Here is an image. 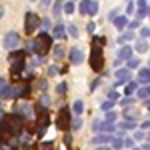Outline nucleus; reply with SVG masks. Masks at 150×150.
Returning a JSON list of instances; mask_svg holds the SVG:
<instances>
[{"label": "nucleus", "instance_id": "f257e3e1", "mask_svg": "<svg viewBox=\"0 0 150 150\" xmlns=\"http://www.w3.org/2000/svg\"><path fill=\"white\" fill-rule=\"evenodd\" d=\"M22 128H24V118L20 114L12 112V114H8V118L2 116V130H4V132H8L12 136H18Z\"/></svg>", "mask_w": 150, "mask_h": 150}, {"label": "nucleus", "instance_id": "f03ea898", "mask_svg": "<svg viewBox=\"0 0 150 150\" xmlns=\"http://www.w3.org/2000/svg\"><path fill=\"white\" fill-rule=\"evenodd\" d=\"M30 50L34 52L36 56H44L48 50H52V36L48 34V32H40V34L36 36L34 40H32V44H30Z\"/></svg>", "mask_w": 150, "mask_h": 150}, {"label": "nucleus", "instance_id": "7ed1b4c3", "mask_svg": "<svg viewBox=\"0 0 150 150\" xmlns=\"http://www.w3.org/2000/svg\"><path fill=\"white\" fill-rule=\"evenodd\" d=\"M72 108H68V106H62L60 108V112L56 114V128H60V130H64L66 134H68V130L72 128Z\"/></svg>", "mask_w": 150, "mask_h": 150}, {"label": "nucleus", "instance_id": "20e7f679", "mask_svg": "<svg viewBox=\"0 0 150 150\" xmlns=\"http://www.w3.org/2000/svg\"><path fill=\"white\" fill-rule=\"evenodd\" d=\"M90 68L94 72H100L104 68V56H102V48L92 42V52H90Z\"/></svg>", "mask_w": 150, "mask_h": 150}, {"label": "nucleus", "instance_id": "39448f33", "mask_svg": "<svg viewBox=\"0 0 150 150\" xmlns=\"http://www.w3.org/2000/svg\"><path fill=\"white\" fill-rule=\"evenodd\" d=\"M38 26H40V18L34 12H26V16H24V32L26 34H34V30Z\"/></svg>", "mask_w": 150, "mask_h": 150}, {"label": "nucleus", "instance_id": "423d86ee", "mask_svg": "<svg viewBox=\"0 0 150 150\" xmlns=\"http://www.w3.org/2000/svg\"><path fill=\"white\" fill-rule=\"evenodd\" d=\"M18 42H20V36L16 34V32H6L4 34V40H2V44L6 50H12V48L18 46Z\"/></svg>", "mask_w": 150, "mask_h": 150}, {"label": "nucleus", "instance_id": "0eeeda50", "mask_svg": "<svg viewBox=\"0 0 150 150\" xmlns=\"http://www.w3.org/2000/svg\"><path fill=\"white\" fill-rule=\"evenodd\" d=\"M116 86H120V84H124V82H132V74H130V70L128 68H118L116 70Z\"/></svg>", "mask_w": 150, "mask_h": 150}, {"label": "nucleus", "instance_id": "6e6552de", "mask_svg": "<svg viewBox=\"0 0 150 150\" xmlns=\"http://www.w3.org/2000/svg\"><path fill=\"white\" fill-rule=\"evenodd\" d=\"M24 68H26V62H24V58H20V60H14L10 66V74L16 78V76H20L24 72Z\"/></svg>", "mask_w": 150, "mask_h": 150}, {"label": "nucleus", "instance_id": "1a4fd4ad", "mask_svg": "<svg viewBox=\"0 0 150 150\" xmlns=\"http://www.w3.org/2000/svg\"><path fill=\"white\" fill-rule=\"evenodd\" d=\"M68 60L72 64H82L84 62V52H82L80 48H72L68 52Z\"/></svg>", "mask_w": 150, "mask_h": 150}, {"label": "nucleus", "instance_id": "9d476101", "mask_svg": "<svg viewBox=\"0 0 150 150\" xmlns=\"http://www.w3.org/2000/svg\"><path fill=\"white\" fill-rule=\"evenodd\" d=\"M116 60H118V62H122V60H126V62H128V60H132V48L124 44V46L118 50V54H116Z\"/></svg>", "mask_w": 150, "mask_h": 150}, {"label": "nucleus", "instance_id": "9b49d317", "mask_svg": "<svg viewBox=\"0 0 150 150\" xmlns=\"http://www.w3.org/2000/svg\"><path fill=\"white\" fill-rule=\"evenodd\" d=\"M108 142H110V144L114 142V138H112L110 134H98V136L92 138V144H108Z\"/></svg>", "mask_w": 150, "mask_h": 150}, {"label": "nucleus", "instance_id": "f8f14e48", "mask_svg": "<svg viewBox=\"0 0 150 150\" xmlns=\"http://www.w3.org/2000/svg\"><path fill=\"white\" fill-rule=\"evenodd\" d=\"M82 112H84V102L82 100H74L72 102V114L76 116V118H80Z\"/></svg>", "mask_w": 150, "mask_h": 150}, {"label": "nucleus", "instance_id": "ddd939ff", "mask_svg": "<svg viewBox=\"0 0 150 150\" xmlns=\"http://www.w3.org/2000/svg\"><path fill=\"white\" fill-rule=\"evenodd\" d=\"M66 36V28L62 26V22H56L54 30H52V38H64Z\"/></svg>", "mask_w": 150, "mask_h": 150}, {"label": "nucleus", "instance_id": "4468645a", "mask_svg": "<svg viewBox=\"0 0 150 150\" xmlns=\"http://www.w3.org/2000/svg\"><path fill=\"white\" fill-rule=\"evenodd\" d=\"M0 86H2V100H6V98H10L12 94V90H10V86H8V82L4 80V78H2V80H0Z\"/></svg>", "mask_w": 150, "mask_h": 150}, {"label": "nucleus", "instance_id": "2eb2a0df", "mask_svg": "<svg viewBox=\"0 0 150 150\" xmlns=\"http://www.w3.org/2000/svg\"><path fill=\"white\" fill-rule=\"evenodd\" d=\"M128 24H130V22H128V18H126V16H116V18H114V26L118 28V30L126 28Z\"/></svg>", "mask_w": 150, "mask_h": 150}, {"label": "nucleus", "instance_id": "dca6fc26", "mask_svg": "<svg viewBox=\"0 0 150 150\" xmlns=\"http://www.w3.org/2000/svg\"><path fill=\"white\" fill-rule=\"evenodd\" d=\"M138 82H150V68L138 70Z\"/></svg>", "mask_w": 150, "mask_h": 150}, {"label": "nucleus", "instance_id": "f3484780", "mask_svg": "<svg viewBox=\"0 0 150 150\" xmlns=\"http://www.w3.org/2000/svg\"><path fill=\"white\" fill-rule=\"evenodd\" d=\"M132 38H136V36L132 34V32H124L122 36H118V44H124V42H128V40H132Z\"/></svg>", "mask_w": 150, "mask_h": 150}, {"label": "nucleus", "instance_id": "a211bd4d", "mask_svg": "<svg viewBox=\"0 0 150 150\" xmlns=\"http://www.w3.org/2000/svg\"><path fill=\"white\" fill-rule=\"evenodd\" d=\"M134 92H136V82H128L126 88H124V94H126V96H132Z\"/></svg>", "mask_w": 150, "mask_h": 150}, {"label": "nucleus", "instance_id": "6ab92c4d", "mask_svg": "<svg viewBox=\"0 0 150 150\" xmlns=\"http://www.w3.org/2000/svg\"><path fill=\"white\" fill-rule=\"evenodd\" d=\"M136 50H138L140 54H142V52H148V44H146V40H136Z\"/></svg>", "mask_w": 150, "mask_h": 150}, {"label": "nucleus", "instance_id": "aec40b11", "mask_svg": "<svg viewBox=\"0 0 150 150\" xmlns=\"http://www.w3.org/2000/svg\"><path fill=\"white\" fill-rule=\"evenodd\" d=\"M64 10V4H62V2H56V4H54V6H52V12H54V16H60V12Z\"/></svg>", "mask_w": 150, "mask_h": 150}, {"label": "nucleus", "instance_id": "412c9836", "mask_svg": "<svg viewBox=\"0 0 150 150\" xmlns=\"http://www.w3.org/2000/svg\"><path fill=\"white\" fill-rule=\"evenodd\" d=\"M96 12H98V2H90V6H88V16H96Z\"/></svg>", "mask_w": 150, "mask_h": 150}, {"label": "nucleus", "instance_id": "4be33fe9", "mask_svg": "<svg viewBox=\"0 0 150 150\" xmlns=\"http://www.w3.org/2000/svg\"><path fill=\"white\" fill-rule=\"evenodd\" d=\"M8 58H10V60H20V58H24V52L14 50V52H10V54H8Z\"/></svg>", "mask_w": 150, "mask_h": 150}, {"label": "nucleus", "instance_id": "5701e85b", "mask_svg": "<svg viewBox=\"0 0 150 150\" xmlns=\"http://www.w3.org/2000/svg\"><path fill=\"white\" fill-rule=\"evenodd\" d=\"M74 10H76L74 2H64V12H66V14H72Z\"/></svg>", "mask_w": 150, "mask_h": 150}, {"label": "nucleus", "instance_id": "b1692460", "mask_svg": "<svg viewBox=\"0 0 150 150\" xmlns=\"http://www.w3.org/2000/svg\"><path fill=\"white\" fill-rule=\"evenodd\" d=\"M116 120V112H106V116H104V122H108V124H112Z\"/></svg>", "mask_w": 150, "mask_h": 150}, {"label": "nucleus", "instance_id": "393cba45", "mask_svg": "<svg viewBox=\"0 0 150 150\" xmlns=\"http://www.w3.org/2000/svg\"><path fill=\"white\" fill-rule=\"evenodd\" d=\"M112 106H114V102H112V100H106V102H102V106H100V108H102V110H106V112H112Z\"/></svg>", "mask_w": 150, "mask_h": 150}, {"label": "nucleus", "instance_id": "a878e982", "mask_svg": "<svg viewBox=\"0 0 150 150\" xmlns=\"http://www.w3.org/2000/svg\"><path fill=\"white\" fill-rule=\"evenodd\" d=\"M122 146H124V140H122V138H114V142H112V148H114V150H120Z\"/></svg>", "mask_w": 150, "mask_h": 150}, {"label": "nucleus", "instance_id": "bb28decb", "mask_svg": "<svg viewBox=\"0 0 150 150\" xmlns=\"http://www.w3.org/2000/svg\"><path fill=\"white\" fill-rule=\"evenodd\" d=\"M126 64H128V66H126L128 70H130V68H136V66H140V60H138V58H132V60H128Z\"/></svg>", "mask_w": 150, "mask_h": 150}, {"label": "nucleus", "instance_id": "cd10ccee", "mask_svg": "<svg viewBox=\"0 0 150 150\" xmlns=\"http://www.w3.org/2000/svg\"><path fill=\"white\" fill-rule=\"evenodd\" d=\"M150 96V86L148 88H140L138 90V98H148Z\"/></svg>", "mask_w": 150, "mask_h": 150}, {"label": "nucleus", "instance_id": "c85d7f7f", "mask_svg": "<svg viewBox=\"0 0 150 150\" xmlns=\"http://www.w3.org/2000/svg\"><path fill=\"white\" fill-rule=\"evenodd\" d=\"M140 36H142L144 40H148V38H150V28H148V26H144V28H140Z\"/></svg>", "mask_w": 150, "mask_h": 150}, {"label": "nucleus", "instance_id": "c756f323", "mask_svg": "<svg viewBox=\"0 0 150 150\" xmlns=\"http://www.w3.org/2000/svg\"><path fill=\"white\" fill-rule=\"evenodd\" d=\"M148 12H150V8H140V10L136 12V20H140V18H144V16H146Z\"/></svg>", "mask_w": 150, "mask_h": 150}, {"label": "nucleus", "instance_id": "7c9ffc66", "mask_svg": "<svg viewBox=\"0 0 150 150\" xmlns=\"http://www.w3.org/2000/svg\"><path fill=\"white\" fill-rule=\"evenodd\" d=\"M66 32H68L70 36H78V28H76V26H74V24H70L68 28H66Z\"/></svg>", "mask_w": 150, "mask_h": 150}, {"label": "nucleus", "instance_id": "2f4dec72", "mask_svg": "<svg viewBox=\"0 0 150 150\" xmlns=\"http://www.w3.org/2000/svg\"><path fill=\"white\" fill-rule=\"evenodd\" d=\"M134 126H136V122H134V120H128V122H122V124H120V128H124V130L134 128Z\"/></svg>", "mask_w": 150, "mask_h": 150}, {"label": "nucleus", "instance_id": "473e14b6", "mask_svg": "<svg viewBox=\"0 0 150 150\" xmlns=\"http://www.w3.org/2000/svg\"><path fill=\"white\" fill-rule=\"evenodd\" d=\"M80 126H82V120H80V118H76V116H74V120H72V130H78Z\"/></svg>", "mask_w": 150, "mask_h": 150}, {"label": "nucleus", "instance_id": "72a5a7b5", "mask_svg": "<svg viewBox=\"0 0 150 150\" xmlns=\"http://www.w3.org/2000/svg\"><path fill=\"white\" fill-rule=\"evenodd\" d=\"M88 6H90V2H80V12L86 16L88 14Z\"/></svg>", "mask_w": 150, "mask_h": 150}, {"label": "nucleus", "instance_id": "f704fd0d", "mask_svg": "<svg viewBox=\"0 0 150 150\" xmlns=\"http://www.w3.org/2000/svg\"><path fill=\"white\" fill-rule=\"evenodd\" d=\"M54 56H56V58H62V56H64V48H62V46H56V48H54Z\"/></svg>", "mask_w": 150, "mask_h": 150}, {"label": "nucleus", "instance_id": "c9c22d12", "mask_svg": "<svg viewBox=\"0 0 150 150\" xmlns=\"http://www.w3.org/2000/svg\"><path fill=\"white\" fill-rule=\"evenodd\" d=\"M56 92L58 94H64V92H66V82H60V84H58V86H56Z\"/></svg>", "mask_w": 150, "mask_h": 150}, {"label": "nucleus", "instance_id": "e433bc0d", "mask_svg": "<svg viewBox=\"0 0 150 150\" xmlns=\"http://www.w3.org/2000/svg\"><path fill=\"white\" fill-rule=\"evenodd\" d=\"M108 100L116 102V100H118V92H116V90H110V92H108Z\"/></svg>", "mask_w": 150, "mask_h": 150}, {"label": "nucleus", "instance_id": "4c0bfd02", "mask_svg": "<svg viewBox=\"0 0 150 150\" xmlns=\"http://www.w3.org/2000/svg\"><path fill=\"white\" fill-rule=\"evenodd\" d=\"M138 26H140V20H132V22L128 24V28H130V30H136Z\"/></svg>", "mask_w": 150, "mask_h": 150}, {"label": "nucleus", "instance_id": "58836bf2", "mask_svg": "<svg viewBox=\"0 0 150 150\" xmlns=\"http://www.w3.org/2000/svg\"><path fill=\"white\" fill-rule=\"evenodd\" d=\"M100 82H102V80H100V76H98V78H94V80H92V84H90V90H94V88H96V86H98Z\"/></svg>", "mask_w": 150, "mask_h": 150}, {"label": "nucleus", "instance_id": "ea45409f", "mask_svg": "<svg viewBox=\"0 0 150 150\" xmlns=\"http://www.w3.org/2000/svg\"><path fill=\"white\" fill-rule=\"evenodd\" d=\"M126 12H128V14L134 12V2H128V4H126Z\"/></svg>", "mask_w": 150, "mask_h": 150}, {"label": "nucleus", "instance_id": "a19ab883", "mask_svg": "<svg viewBox=\"0 0 150 150\" xmlns=\"http://www.w3.org/2000/svg\"><path fill=\"white\" fill-rule=\"evenodd\" d=\"M142 138H144V132L136 130V132H134V140H142Z\"/></svg>", "mask_w": 150, "mask_h": 150}, {"label": "nucleus", "instance_id": "79ce46f5", "mask_svg": "<svg viewBox=\"0 0 150 150\" xmlns=\"http://www.w3.org/2000/svg\"><path fill=\"white\" fill-rule=\"evenodd\" d=\"M120 104H122V106H128V104H132V98H130V96H126L124 100H120Z\"/></svg>", "mask_w": 150, "mask_h": 150}, {"label": "nucleus", "instance_id": "37998d69", "mask_svg": "<svg viewBox=\"0 0 150 150\" xmlns=\"http://www.w3.org/2000/svg\"><path fill=\"white\" fill-rule=\"evenodd\" d=\"M56 72H58V68H56V66H50V68H48V74H50V76H54Z\"/></svg>", "mask_w": 150, "mask_h": 150}, {"label": "nucleus", "instance_id": "c03bdc74", "mask_svg": "<svg viewBox=\"0 0 150 150\" xmlns=\"http://www.w3.org/2000/svg\"><path fill=\"white\" fill-rule=\"evenodd\" d=\"M132 144H134V140H132V138H126V140H124V146H128V148H132Z\"/></svg>", "mask_w": 150, "mask_h": 150}, {"label": "nucleus", "instance_id": "a18cd8bd", "mask_svg": "<svg viewBox=\"0 0 150 150\" xmlns=\"http://www.w3.org/2000/svg\"><path fill=\"white\" fill-rule=\"evenodd\" d=\"M70 142H72V138H70V134H64V144H66V146H70Z\"/></svg>", "mask_w": 150, "mask_h": 150}, {"label": "nucleus", "instance_id": "49530a36", "mask_svg": "<svg viewBox=\"0 0 150 150\" xmlns=\"http://www.w3.org/2000/svg\"><path fill=\"white\" fill-rule=\"evenodd\" d=\"M86 30H88V32L92 34V32H94V22H90V24H88V26H86Z\"/></svg>", "mask_w": 150, "mask_h": 150}, {"label": "nucleus", "instance_id": "de8ad7c7", "mask_svg": "<svg viewBox=\"0 0 150 150\" xmlns=\"http://www.w3.org/2000/svg\"><path fill=\"white\" fill-rule=\"evenodd\" d=\"M38 86H40V88H46V80H44V78H42V80H38Z\"/></svg>", "mask_w": 150, "mask_h": 150}, {"label": "nucleus", "instance_id": "09e8293b", "mask_svg": "<svg viewBox=\"0 0 150 150\" xmlns=\"http://www.w3.org/2000/svg\"><path fill=\"white\" fill-rule=\"evenodd\" d=\"M142 150H150V142H146V144H142Z\"/></svg>", "mask_w": 150, "mask_h": 150}, {"label": "nucleus", "instance_id": "8fccbe9b", "mask_svg": "<svg viewBox=\"0 0 150 150\" xmlns=\"http://www.w3.org/2000/svg\"><path fill=\"white\" fill-rule=\"evenodd\" d=\"M142 128H150V120L148 122H142Z\"/></svg>", "mask_w": 150, "mask_h": 150}, {"label": "nucleus", "instance_id": "3c124183", "mask_svg": "<svg viewBox=\"0 0 150 150\" xmlns=\"http://www.w3.org/2000/svg\"><path fill=\"white\" fill-rule=\"evenodd\" d=\"M96 150H112V148H108V146H100V148H96Z\"/></svg>", "mask_w": 150, "mask_h": 150}, {"label": "nucleus", "instance_id": "603ef678", "mask_svg": "<svg viewBox=\"0 0 150 150\" xmlns=\"http://www.w3.org/2000/svg\"><path fill=\"white\" fill-rule=\"evenodd\" d=\"M146 106H148V108H150V100H146Z\"/></svg>", "mask_w": 150, "mask_h": 150}, {"label": "nucleus", "instance_id": "864d4df0", "mask_svg": "<svg viewBox=\"0 0 150 150\" xmlns=\"http://www.w3.org/2000/svg\"><path fill=\"white\" fill-rule=\"evenodd\" d=\"M24 150H30V148H28V146H24Z\"/></svg>", "mask_w": 150, "mask_h": 150}, {"label": "nucleus", "instance_id": "5fc2aeb1", "mask_svg": "<svg viewBox=\"0 0 150 150\" xmlns=\"http://www.w3.org/2000/svg\"><path fill=\"white\" fill-rule=\"evenodd\" d=\"M132 150H140V148H132Z\"/></svg>", "mask_w": 150, "mask_h": 150}, {"label": "nucleus", "instance_id": "6e6d98bb", "mask_svg": "<svg viewBox=\"0 0 150 150\" xmlns=\"http://www.w3.org/2000/svg\"><path fill=\"white\" fill-rule=\"evenodd\" d=\"M148 140H150V132H148Z\"/></svg>", "mask_w": 150, "mask_h": 150}]
</instances>
